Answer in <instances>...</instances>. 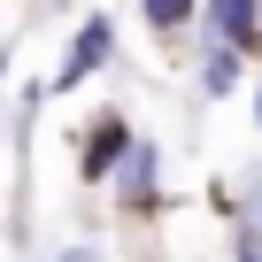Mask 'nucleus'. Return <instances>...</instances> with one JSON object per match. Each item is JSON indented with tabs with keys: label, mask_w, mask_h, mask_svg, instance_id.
<instances>
[{
	"label": "nucleus",
	"mask_w": 262,
	"mask_h": 262,
	"mask_svg": "<svg viewBox=\"0 0 262 262\" xmlns=\"http://www.w3.org/2000/svg\"><path fill=\"white\" fill-rule=\"evenodd\" d=\"M123 201H155V147H131V162H123Z\"/></svg>",
	"instance_id": "obj_6"
},
{
	"label": "nucleus",
	"mask_w": 262,
	"mask_h": 262,
	"mask_svg": "<svg viewBox=\"0 0 262 262\" xmlns=\"http://www.w3.org/2000/svg\"><path fill=\"white\" fill-rule=\"evenodd\" d=\"M139 16H147L155 31H185V24L201 16V0H139Z\"/></svg>",
	"instance_id": "obj_5"
},
{
	"label": "nucleus",
	"mask_w": 262,
	"mask_h": 262,
	"mask_svg": "<svg viewBox=\"0 0 262 262\" xmlns=\"http://www.w3.org/2000/svg\"><path fill=\"white\" fill-rule=\"evenodd\" d=\"M54 262H100V247H85V239H77V247H62Z\"/></svg>",
	"instance_id": "obj_7"
},
{
	"label": "nucleus",
	"mask_w": 262,
	"mask_h": 262,
	"mask_svg": "<svg viewBox=\"0 0 262 262\" xmlns=\"http://www.w3.org/2000/svg\"><path fill=\"white\" fill-rule=\"evenodd\" d=\"M254 123H262V85H254Z\"/></svg>",
	"instance_id": "obj_8"
},
{
	"label": "nucleus",
	"mask_w": 262,
	"mask_h": 262,
	"mask_svg": "<svg viewBox=\"0 0 262 262\" xmlns=\"http://www.w3.org/2000/svg\"><path fill=\"white\" fill-rule=\"evenodd\" d=\"M131 147H139V139H131V123H123V116H100V123H93V139H85V178H108Z\"/></svg>",
	"instance_id": "obj_2"
},
{
	"label": "nucleus",
	"mask_w": 262,
	"mask_h": 262,
	"mask_svg": "<svg viewBox=\"0 0 262 262\" xmlns=\"http://www.w3.org/2000/svg\"><path fill=\"white\" fill-rule=\"evenodd\" d=\"M208 24H216V39L254 47L262 39V0H208Z\"/></svg>",
	"instance_id": "obj_3"
},
{
	"label": "nucleus",
	"mask_w": 262,
	"mask_h": 262,
	"mask_svg": "<svg viewBox=\"0 0 262 262\" xmlns=\"http://www.w3.org/2000/svg\"><path fill=\"white\" fill-rule=\"evenodd\" d=\"M239 54L247 47H231V39H208V54H201V93H239Z\"/></svg>",
	"instance_id": "obj_4"
},
{
	"label": "nucleus",
	"mask_w": 262,
	"mask_h": 262,
	"mask_svg": "<svg viewBox=\"0 0 262 262\" xmlns=\"http://www.w3.org/2000/svg\"><path fill=\"white\" fill-rule=\"evenodd\" d=\"M108 54H116V24H108V16H85V24H77V47H70V54H62V70H54V93L85 85Z\"/></svg>",
	"instance_id": "obj_1"
}]
</instances>
